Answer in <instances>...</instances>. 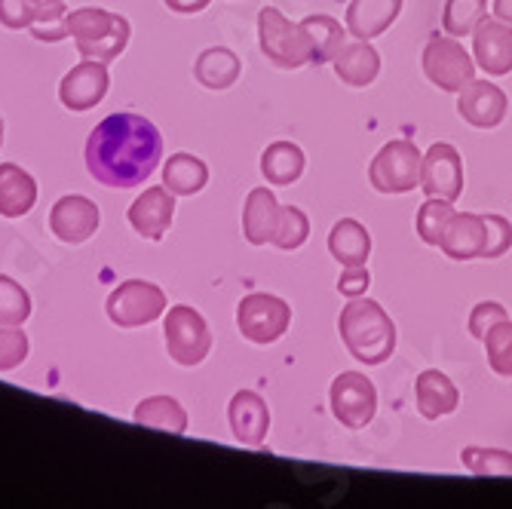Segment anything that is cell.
Wrapping results in <instances>:
<instances>
[{"label": "cell", "instance_id": "6da1fadb", "mask_svg": "<svg viewBox=\"0 0 512 509\" xmlns=\"http://www.w3.org/2000/svg\"><path fill=\"white\" fill-rule=\"evenodd\" d=\"M163 157L157 126L138 114H111L86 142V169L105 188H135L154 175Z\"/></svg>", "mask_w": 512, "mask_h": 509}, {"label": "cell", "instance_id": "7a4b0ae2", "mask_svg": "<svg viewBox=\"0 0 512 509\" xmlns=\"http://www.w3.org/2000/svg\"><path fill=\"white\" fill-rule=\"evenodd\" d=\"M338 332L347 353L362 365H381L396 350V322L371 298H350L338 316Z\"/></svg>", "mask_w": 512, "mask_h": 509}, {"label": "cell", "instance_id": "3957f363", "mask_svg": "<svg viewBox=\"0 0 512 509\" xmlns=\"http://www.w3.org/2000/svg\"><path fill=\"white\" fill-rule=\"evenodd\" d=\"M68 34L77 43V53L83 59H96V62H111L117 59L126 43H129V19L108 13L102 7H80L68 13Z\"/></svg>", "mask_w": 512, "mask_h": 509}, {"label": "cell", "instance_id": "277c9868", "mask_svg": "<svg viewBox=\"0 0 512 509\" xmlns=\"http://www.w3.org/2000/svg\"><path fill=\"white\" fill-rule=\"evenodd\" d=\"M258 43L261 53L276 65V68H304L310 65V40L301 28V22H289L276 7H264L258 13Z\"/></svg>", "mask_w": 512, "mask_h": 509}, {"label": "cell", "instance_id": "5b68a950", "mask_svg": "<svg viewBox=\"0 0 512 509\" xmlns=\"http://www.w3.org/2000/svg\"><path fill=\"white\" fill-rule=\"evenodd\" d=\"M421 163L424 154L417 151V145L408 142V138H396V142H387L378 151V157L371 160L368 181L381 194H408L421 188Z\"/></svg>", "mask_w": 512, "mask_h": 509}, {"label": "cell", "instance_id": "8992f818", "mask_svg": "<svg viewBox=\"0 0 512 509\" xmlns=\"http://www.w3.org/2000/svg\"><path fill=\"white\" fill-rule=\"evenodd\" d=\"M163 338H166V353L178 365H184V368L200 365L209 356V350H212V332L206 326L203 313H197L188 304L169 307L166 326H163Z\"/></svg>", "mask_w": 512, "mask_h": 509}, {"label": "cell", "instance_id": "52a82bcc", "mask_svg": "<svg viewBox=\"0 0 512 509\" xmlns=\"http://www.w3.org/2000/svg\"><path fill=\"white\" fill-rule=\"evenodd\" d=\"M421 62H424L427 80L439 86L442 92H460L463 86L476 80V59L463 50V43L451 34L430 37Z\"/></svg>", "mask_w": 512, "mask_h": 509}, {"label": "cell", "instance_id": "ba28073f", "mask_svg": "<svg viewBox=\"0 0 512 509\" xmlns=\"http://www.w3.org/2000/svg\"><path fill=\"white\" fill-rule=\"evenodd\" d=\"M292 326V307L267 292H252L237 307V329L252 344H273Z\"/></svg>", "mask_w": 512, "mask_h": 509}, {"label": "cell", "instance_id": "9c48e42d", "mask_svg": "<svg viewBox=\"0 0 512 509\" xmlns=\"http://www.w3.org/2000/svg\"><path fill=\"white\" fill-rule=\"evenodd\" d=\"M166 310V292L148 280H126L108 298V316L120 329H138L160 319Z\"/></svg>", "mask_w": 512, "mask_h": 509}, {"label": "cell", "instance_id": "30bf717a", "mask_svg": "<svg viewBox=\"0 0 512 509\" xmlns=\"http://www.w3.org/2000/svg\"><path fill=\"white\" fill-rule=\"evenodd\" d=\"M332 414L347 430H362L378 411V390L362 372H341L329 390Z\"/></svg>", "mask_w": 512, "mask_h": 509}, {"label": "cell", "instance_id": "8fae6325", "mask_svg": "<svg viewBox=\"0 0 512 509\" xmlns=\"http://www.w3.org/2000/svg\"><path fill=\"white\" fill-rule=\"evenodd\" d=\"M421 188L427 197L454 203L463 194V160L454 145L436 142L421 163Z\"/></svg>", "mask_w": 512, "mask_h": 509}, {"label": "cell", "instance_id": "7c38bea8", "mask_svg": "<svg viewBox=\"0 0 512 509\" xmlns=\"http://www.w3.org/2000/svg\"><path fill=\"white\" fill-rule=\"evenodd\" d=\"M108 86H111L108 65L96 59H83L62 77L59 99L68 111H89L108 96Z\"/></svg>", "mask_w": 512, "mask_h": 509}, {"label": "cell", "instance_id": "4fadbf2b", "mask_svg": "<svg viewBox=\"0 0 512 509\" xmlns=\"http://www.w3.org/2000/svg\"><path fill=\"white\" fill-rule=\"evenodd\" d=\"M473 56L488 77H503L512 71V25L503 19H482L473 31Z\"/></svg>", "mask_w": 512, "mask_h": 509}, {"label": "cell", "instance_id": "5bb4252c", "mask_svg": "<svg viewBox=\"0 0 512 509\" xmlns=\"http://www.w3.org/2000/svg\"><path fill=\"white\" fill-rule=\"evenodd\" d=\"M509 108L506 92L497 83L473 80L457 92V114L476 129H494L503 123Z\"/></svg>", "mask_w": 512, "mask_h": 509}, {"label": "cell", "instance_id": "9a60e30c", "mask_svg": "<svg viewBox=\"0 0 512 509\" xmlns=\"http://www.w3.org/2000/svg\"><path fill=\"white\" fill-rule=\"evenodd\" d=\"M99 221H102L99 206L80 194L62 197L50 212V230L56 234V240L71 243V246L86 243L99 230Z\"/></svg>", "mask_w": 512, "mask_h": 509}, {"label": "cell", "instance_id": "2e32d148", "mask_svg": "<svg viewBox=\"0 0 512 509\" xmlns=\"http://www.w3.org/2000/svg\"><path fill=\"white\" fill-rule=\"evenodd\" d=\"M172 215H175V194L166 184L163 188H148L129 206V224L135 227V234L154 243L166 237V230L172 227Z\"/></svg>", "mask_w": 512, "mask_h": 509}, {"label": "cell", "instance_id": "e0dca14e", "mask_svg": "<svg viewBox=\"0 0 512 509\" xmlns=\"http://www.w3.org/2000/svg\"><path fill=\"white\" fill-rule=\"evenodd\" d=\"M439 249L451 261H473L485 252V215L476 212H454L442 230Z\"/></svg>", "mask_w": 512, "mask_h": 509}, {"label": "cell", "instance_id": "ac0fdd59", "mask_svg": "<svg viewBox=\"0 0 512 509\" xmlns=\"http://www.w3.org/2000/svg\"><path fill=\"white\" fill-rule=\"evenodd\" d=\"M227 421H230V430H234L237 442H243L249 448H258L267 439V430H270L267 402L252 390H240V393H234V399H230Z\"/></svg>", "mask_w": 512, "mask_h": 509}, {"label": "cell", "instance_id": "d6986e66", "mask_svg": "<svg viewBox=\"0 0 512 509\" xmlns=\"http://www.w3.org/2000/svg\"><path fill=\"white\" fill-rule=\"evenodd\" d=\"M414 402H417V411H421V418L439 421L460 405V390L445 372L427 368V372L414 378Z\"/></svg>", "mask_w": 512, "mask_h": 509}, {"label": "cell", "instance_id": "ffe728a7", "mask_svg": "<svg viewBox=\"0 0 512 509\" xmlns=\"http://www.w3.org/2000/svg\"><path fill=\"white\" fill-rule=\"evenodd\" d=\"M402 13V0H350L347 31L356 40L381 37Z\"/></svg>", "mask_w": 512, "mask_h": 509}, {"label": "cell", "instance_id": "44dd1931", "mask_svg": "<svg viewBox=\"0 0 512 509\" xmlns=\"http://www.w3.org/2000/svg\"><path fill=\"white\" fill-rule=\"evenodd\" d=\"M279 206L273 191L267 188H252L246 203H243V237L252 246H267L273 243L276 224H279Z\"/></svg>", "mask_w": 512, "mask_h": 509}, {"label": "cell", "instance_id": "7402d4cb", "mask_svg": "<svg viewBox=\"0 0 512 509\" xmlns=\"http://www.w3.org/2000/svg\"><path fill=\"white\" fill-rule=\"evenodd\" d=\"M335 74L341 77V83L347 86H371L381 74V56L368 40H356V43H344V50L335 56Z\"/></svg>", "mask_w": 512, "mask_h": 509}, {"label": "cell", "instance_id": "603a6c76", "mask_svg": "<svg viewBox=\"0 0 512 509\" xmlns=\"http://www.w3.org/2000/svg\"><path fill=\"white\" fill-rule=\"evenodd\" d=\"M37 203V181L16 163H0V215L22 218Z\"/></svg>", "mask_w": 512, "mask_h": 509}, {"label": "cell", "instance_id": "cb8c5ba5", "mask_svg": "<svg viewBox=\"0 0 512 509\" xmlns=\"http://www.w3.org/2000/svg\"><path fill=\"white\" fill-rule=\"evenodd\" d=\"M329 252L341 267L365 264L371 255V234L356 218H341L329 234Z\"/></svg>", "mask_w": 512, "mask_h": 509}, {"label": "cell", "instance_id": "d4e9b609", "mask_svg": "<svg viewBox=\"0 0 512 509\" xmlns=\"http://www.w3.org/2000/svg\"><path fill=\"white\" fill-rule=\"evenodd\" d=\"M307 40H310V65H325V62H335V56L344 50L347 43V28H341L338 19L332 16H307L301 22Z\"/></svg>", "mask_w": 512, "mask_h": 509}, {"label": "cell", "instance_id": "484cf974", "mask_svg": "<svg viewBox=\"0 0 512 509\" xmlns=\"http://www.w3.org/2000/svg\"><path fill=\"white\" fill-rule=\"evenodd\" d=\"M243 74V65L237 59V53H230L227 46H212V50H203L200 59L194 62V77L206 86V89H230Z\"/></svg>", "mask_w": 512, "mask_h": 509}, {"label": "cell", "instance_id": "4316f807", "mask_svg": "<svg viewBox=\"0 0 512 509\" xmlns=\"http://www.w3.org/2000/svg\"><path fill=\"white\" fill-rule=\"evenodd\" d=\"M135 424L142 427H154V430H166V433H188V411L181 408V402L175 396H151L142 399L135 408Z\"/></svg>", "mask_w": 512, "mask_h": 509}, {"label": "cell", "instance_id": "83f0119b", "mask_svg": "<svg viewBox=\"0 0 512 509\" xmlns=\"http://www.w3.org/2000/svg\"><path fill=\"white\" fill-rule=\"evenodd\" d=\"M209 166L194 154H175L163 166V184L175 197H194L206 188Z\"/></svg>", "mask_w": 512, "mask_h": 509}, {"label": "cell", "instance_id": "f1b7e54d", "mask_svg": "<svg viewBox=\"0 0 512 509\" xmlns=\"http://www.w3.org/2000/svg\"><path fill=\"white\" fill-rule=\"evenodd\" d=\"M261 175L270 184H295L304 175V151L295 142H273L261 154Z\"/></svg>", "mask_w": 512, "mask_h": 509}, {"label": "cell", "instance_id": "f546056e", "mask_svg": "<svg viewBox=\"0 0 512 509\" xmlns=\"http://www.w3.org/2000/svg\"><path fill=\"white\" fill-rule=\"evenodd\" d=\"M488 16V0H445L442 28L451 37H467Z\"/></svg>", "mask_w": 512, "mask_h": 509}, {"label": "cell", "instance_id": "4dcf8cb0", "mask_svg": "<svg viewBox=\"0 0 512 509\" xmlns=\"http://www.w3.org/2000/svg\"><path fill=\"white\" fill-rule=\"evenodd\" d=\"M460 464L467 467L473 476H512V451L503 448H463L460 451Z\"/></svg>", "mask_w": 512, "mask_h": 509}, {"label": "cell", "instance_id": "1f68e13d", "mask_svg": "<svg viewBox=\"0 0 512 509\" xmlns=\"http://www.w3.org/2000/svg\"><path fill=\"white\" fill-rule=\"evenodd\" d=\"M451 215H454V206L448 200L427 197L421 203V209H417V218H414V230H417V237H421V243L439 246L442 230H445V224H448Z\"/></svg>", "mask_w": 512, "mask_h": 509}, {"label": "cell", "instance_id": "d6a6232c", "mask_svg": "<svg viewBox=\"0 0 512 509\" xmlns=\"http://www.w3.org/2000/svg\"><path fill=\"white\" fill-rule=\"evenodd\" d=\"M482 341H485L491 372L500 378H512V319H500L497 326L488 329Z\"/></svg>", "mask_w": 512, "mask_h": 509}, {"label": "cell", "instance_id": "836d02e7", "mask_svg": "<svg viewBox=\"0 0 512 509\" xmlns=\"http://www.w3.org/2000/svg\"><path fill=\"white\" fill-rule=\"evenodd\" d=\"M310 237V218L298 206H283L279 209V224L273 234V246L283 252H295L307 243Z\"/></svg>", "mask_w": 512, "mask_h": 509}, {"label": "cell", "instance_id": "e575fe53", "mask_svg": "<svg viewBox=\"0 0 512 509\" xmlns=\"http://www.w3.org/2000/svg\"><path fill=\"white\" fill-rule=\"evenodd\" d=\"M31 316V295L10 276L0 273V326H22Z\"/></svg>", "mask_w": 512, "mask_h": 509}, {"label": "cell", "instance_id": "d590c367", "mask_svg": "<svg viewBox=\"0 0 512 509\" xmlns=\"http://www.w3.org/2000/svg\"><path fill=\"white\" fill-rule=\"evenodd\" d=\"M37 40L43 43H56V40H65L68 37V10L62 4H53V7H37L34 13V22L28 28Z\"/></svg>", "mask_w": 512, "mask_h": 509}, {"label": "cell", "instance_id": "8d00e7d4", "mask_svg": "<svg viewBox=\"0 0 512 509\" xmlns=\"http://www.w3.org/2000/svg\"><path fill=\"white\" fill-rule=\"evenodd\" d=\"M28 359V335L22 326H0V372H13Z\"/></svg>", "mask_w": 512, "mask_h": 509}, {"label": "cell", "instance_id": "74e56055", "mask_svg": "<svg viewBox=\"0 0 512 509\" xmlns=\"http://www.w3.org/2000/svg\"><path fill=\"white\" fill-rule=\"evenodd\" d=\"M512 249V224L503 215H485V252L482 258H500Z\"/></svg>", "mask_w": 512, "mask_h": 509}, {"label": "cell", "instance_id": "f35d334b", "mask_svg": "<svg viewBox=\"0 0 512 509\" xmlns=\"http://www.w3.org/2000/svg\"><path fill=\"white\" fill-rule=\"evenodd\" d=\"M34 13H37L34 0H0V25L10 28V31L31 28Z\"/></svg>", "mask_w": 512, "mask_h": 509}, {"label": "cell", "instance_id": "ab89813d", "mask_svg": "<svg viewBox=\"0 0 512 509\" xmlns=\"http://www.w3.org/2000/svg\"><path fill=\"white\" fill-rule=\"evenodd\" d=\"M500 319H509V313H506L503 304H497V301H482V304H476L473 313H470V335L482 341V338L488 335V329L497 326Z\"/></svg>", "mask_w": 512, "mask_h": 509}, {"label": "cell", "instance_id": "60d3db41", "mask_svg": "<svg viewBox=\"0 0 512 509\" xmlns=\"http://www.w3.org/2000/svg\"><path fill=\"white\" fill-rule=\"evenodd\" d=\"M368 286H371V273H368V267H365V264L344 267L341 280H338V292H341V295H347V298H359V295H365V292H368Z\"/></svg>", "mask_w": 512, "mask_h": 509}, {"label": "cell", "instance_id": "b9f144b4", "mask_svg": "<svg viewBox=\"0 0 512 509\" xmlns=\"http://www.w3.org/2000/svg\"><path fill=\"white\" fill-rule=\"evenodd\" d=\"M212 0H166V7L172 13H181V16H191V13H203Z\"/></svg>", "mask_w": 512, "mask_h": 509}, {"label": "cell", "instance_id": "7bdbcfd3", "mask_svg": "<svg viewBox=\"0 0 512 509\" xmlns=\"http://www.w3.org/2000/svg\"><path fill=\"white\" fill-rule=\"evenodd\" d=\"M494 16L512 25V0H494Z\"/></svg>", "mask_w": 512, "mask_h": 509}, {"label": "cell", "instance_id": "ee69618b", "mask_svg": "<svg viewBox=\"0 0 512 509\" xmlns=\"http://www.w3.org/2000/svg\"><path fill=\"white\" fill-rule=\"evenodd\" d=\"M37 7H53V4H62V0H34Z\"/></svg>", "mask_w": 512, "mask_h": 509}, {"label": "cell", "instance_id": "f6af8a7d", "mask_svg": "<svg viewBox=\"0 0 512 509\" xmlns=\"http://www.w3.org/2000/svg\"><path fill=\"white\" fill-rule=\"evenodd\" d=\"M0 145H4V120H0Z\"/></svg>", "mask_w": 512, "mask_h": 509}]
</instances>
